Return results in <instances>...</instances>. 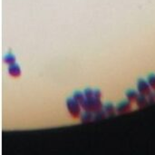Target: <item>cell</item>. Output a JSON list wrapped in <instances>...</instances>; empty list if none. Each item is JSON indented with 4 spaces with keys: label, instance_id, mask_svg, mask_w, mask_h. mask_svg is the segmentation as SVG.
<instances>
[{
    "label": "cell",
    "instance_id": "cell-7",
    "mask_svg": "<svg viewBox=\"0 0 155 155\" xmlns=\"http://www.w3.org/2000/svg\"><path fill=\"white\" fill-rule=\"evenodd\" d=\"M136 105L139 108H143L144 106H146L147 105H149V102H148V98L147 96L145 95H142V94H139V96L137 97L136 99Z\"/></svg>",
    "mask_w": 155,
    "mask_h": 155
},
{
    "label": "cell",
    "instance_id": "cell-13",
    "mask_svg": "<svg viewBox=\"0 0 155 155\" xmlns=\"http://www.w3.org/2000/svg\"><path fill=\"white\" fill-rule=\"evenodd\" d=\"M83 94H84V97L85 99H91L94 97V90L91 89V88H87L83 91Z\"/></svg>",
    "mask_w": 155,
    "mask_h": 155
},
{
    "label": "cell",
    "instance_id": "cell-4",
    "mask_svg": "<svg viewBox=\"0 0 155 155\" xmlns=\"http://www.w3.org/2000/svg\"><path fill=\"white\" fill-rule=\"evenodd\" d=\"M7 73L11 77L14 78H17L19 77L22 74V70H21V67L19 64H17L16 63L9 64L7 67Z\"/></svg>",
    "mask_w": 155,
    "mask_h": 155
},
{
    "label": "cell",
    "instance_id": "cell-5",
    "mask_svg": "<svg viewBox=\"0 0 155 155\" xmlns=\"http://www.w3.org/2000/svg\"><path fill=\"white\" fill-rule=\"evenodd\" d=\"M132 103L131 102H129L128 100L120 102L116 106V113H125L130 112L132 110Z\"/></svg>",
    "mask_w": 155,
    "mask_h": 155
},
{
    "label": "cell",
    "instance_id": "cell-1",
    "mask_svg": "<svg viewBox=\"0 0 155 155\" xmlns=\"http://www.w3.org/2000/svg\"><path fill=\"white\" fill-rule=\"evenodd\" d=\"M81 106L83 111H87V112L95 113L102 110L103 105L102 102V99H98L94 96L91 99H84Z\"/></svg>",
    "mask_w": 155,
    "mask_h": 155
},
{
    "label": "cell",
    "instance_id": "cell-10",
    "mask_svg": "<svg viewBox=\"0 0 155 155\" xmlns=\"http://www.w3.org/2000/svg\"><path fill=\"white\" fill-rule=\"evenodd\" d=\"M3 61H4V63H5L6 64H8V65H9V64H12L16 63V57H15L13 54L8 53V54H7V55L4 56Z\"/></svg>",
    "mask_w": 155,
    "mask_h": 155
},
{
    "label": "cell",
    "instance_id": "cell-2",
    "mask_svg": "<svg viewBox=\"0 0 155 155\" xmlns=\"http://www.w3.org/2000/svg\"><path fill=\"white\" fill-rule=\"evenodd\" d=\"M66 108L68 110V113H70V115L75 118L77 119L81 116L82 114V106L79 102H77L73 97L68 98L66 100Z\"/></svg>",
    "mask_w": 155,
    "mask_h": 155
},
{
    "label": "cell",
    "instance_id": "cell-9",
    "mask_svg": "<svg viewBox=\"0 0 155 155\" xmlns=\"http://www.w3.org/2000/svg\"><path fill=\"white\" fill-rule=\"evenodd\" d=\"M80 117H81V121L83 123H89L94 120V113L91 112L84 111V113H82Z\"/></svg>",
    "mask_w": 155,
    "mask_h": 155
},
{
    "label": "cell",
    "instance_id": "cell-3",
    "mask_svg": "<svg viewBox=\"0 0 155 155\" xmlns=\"http://www.w3.org/2000/svg\"><path fill=\"white\" fill-rule=\"evenodd\" d=\"M137 92L139 93V94H142V95H145V96H148L151 92V86L149 85L147 80L145 79H140L137 83Z\"/></svg>",
    "mask_w": 155,
    "mask_h": 155
},
{
    "label": "cell",
    "instance_id": "cell-11",
    "mask_svg": "<svg viewBox=\"0 0 155 155\" xmlns=\"http://www.w3.org/2000/svg\"><path fill=\"white\" fill-rule=\"evenodd\" d=\"M73 98H74V99H75V100L77 102H79L80 105H82L83 102V101H84V99H85L83 93H82V92H80V91L75 92V93H74V94H73Z\"/></svg>",
    "mask_w": 155,
    "mask_h": 155
},
{
    "label": "cell",
    "instance_id": "cell-8",
    "mask_svg": "<svg viewBox=\"0 0 155 155\" xmlns=\"http://www.w3.org/2000/svg\"><path fill=\"white\" fill-rule=\"evenodd\" d=\"M139 96V93L135 90H129L126 92V98L129 102H131L132 103L136 102L137 97Z\"/></svg>",
    "mask_w": 155,
    "mask_h": 155
},
{
    "label": "cell",
    "instance_id": "cell-12",
    "mask_svg": "<svg viewBox=\"0 0 155 155\" xmlns=\"http://www.w3.org/2000/svg\"><path fill=\"white\" fill-rule=\"evenodd\" d=\"M147 82L149 85L151 86V88L152 91H155V75L151 74L147 77Z\"/></svg>",
    "mask_w": 155,
    "mask_h": 155
},
{
    "label": "cell",
    "instance_id": "cell-6",
    "mask_svg": "<svg viewBox=\"0 0 155 155\" xmlns=\"http://www.w3.org/2000/svg\"><path fill=\"white\" fill-rule=\"evenodd\" d=\"M102 110L103 112L105 113L106 116H112V115H114L115 113H116V107H114L113 105V103H106L105 105L102 106Z\"/></svg>",
    "mask_w": 155,
    "mask_h": 155
}]
</instances>
